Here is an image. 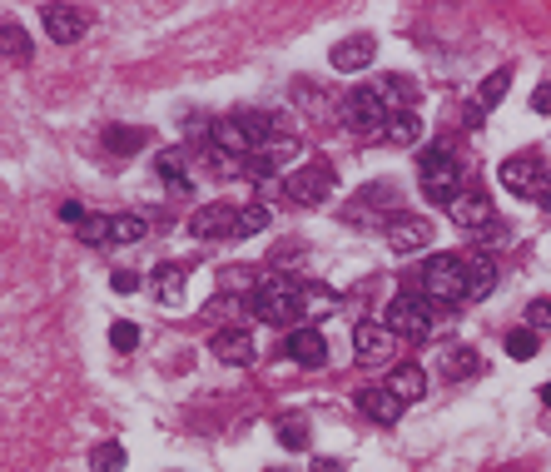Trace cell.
<instances>
[{
  "label": "cell",
  "instance_id": "6da1fadb",
  "mask_svg": "<svg viewBox=\"0 0 551 472\" xmlns=\"http://www.w3.org/2000/svg\"><path fill=\"white\" fill-rule=\"evenodd\" d=\"M249 309L259 314V323L283 328V323L303 318V284H298V279H283V274H274V279H264V284L254 289Z\"/></svg>",
  "mask_w": 551,
  "mask_h": 472
},
{
  "label": "cell",
  "instance_id": "7a4b0ae2",
  "mask_svg": "<svg viewBox=\"0 0 551 472\" xmlns=\"http://www.w3.org/2000/svg\"><path fill=\"white\" fill-rule=\"evenodd\" d=\"M417 179H422V194L432 199V204H452L467 184H462V164L452 150H427V155H417Z\"/></svg>",
  "mask_w": 551,
  "mask_h": 472
},
{
  "label": "cell",
  "instance_id": "3957f363",
  "mask_svg": "<svg viewBox=\"0 0 551 472\" xmlns=\"http://www.w3.org/2000/svg\"><path fill=\"white\" fill-rule=\"evenodd\" d=\"M333 189H338V174H333V164H328V159H313V164L293 169V174H288V184H283V194H288L298 209H318V204H328V199H333Z\"/></svg>",
  "mask_w": 551,
  "mask_h": 472
},
{
  "label": "cell",
  "instance_id": "277c9868",
  "mask_svg": "<svg viewBox=\"0 0 551 472\" xmlns=\"http://www.w3.org/2000/svg\"><path fill=\"white\" fill-rule=\"evenodd\" d=\"M437 328V304L427 299V294H398L393 304H388V333L393 338H427Z\"/></svg>",
  "mask_w": 551,
  "mask_h": 472
},
{
  "label": "cell",
  "instance_id": "5b68a950",
  "mask_svg": "<svg viewBox=\"0 0 551 472\" xmlns=\"http://www.w3.org/2000/svg\"><path fill=\"white\" fill-rule=\"evenodd\" d=\"M497 174H502V184H507L512 194H527V199H547L551 194V164L542 155H532V150L502 159Z\"/></svg>",
  "mask_w": 551,
  "mask_h": 472
},
{
  "label": "cell",
  "instance_id": "8992f818",
  "mask_svg": "<svg viewBox=\"0 0 551 472\" xmlns=\"http://www.w3.org/2000/svg\"><path fill=\"white\" fill-rule=\"evenodd\" d=\"M388 120H393V110L383 105V95L373 85H363V90H353L343 100V130L348 135H383Z\"/></svg>",
  "mask_w": 551,
  "mask_h": 472
},
{
  "label": "cell",
  "instance_id": "52a82bcc",
  "mask_svg": "<svg viewBox=\"0 0 551 472\" xmlns=\"http://www.w3.org/2000/svg\"><path fill=\"white\" fill-rule=\"evenodd\" d=\"M422 289L432 304H457L462 299V254H432L422 264Z\"/></svg>",
  "mask_w": 551,
  "mask_h": 472
},
{
  "label": "cell",
  "instance_id": "ba28073f",
  "mask_svg": "<svg viewBox=\"0 0 551 472\" xmlns=\"http://www.w3.org/2000/svg\"><path fill=\"white\" fill-rule=\"evenodd\" d=\"M189 234L194 239H244V209L234 204H204L189 214Z\"/></svg>",
  "mask_w": 551,
  "mask_h": 472
},
{
  "label": "cell",
  "instance_id": "9c48e42d",
  "mask_svg": "<svg viewBox=\"0 0 551 472\" xmlns=\"http://www.w3.org/2000/svg\"><path fill=\"white\" fill-rule=\"evenodd\" d=\"M447 214H452V224L467 229V234H492V229H497V209H492V199H487L477 184L462 189V194L447 204Z\"/></svg>",
  "mask_w": 551,
  "mask_h": 472
},
{
  "label": "cell",
  "instance_id": "30bf717a",
  "mask_svg": "<svg viewBox=\"0 0 551 472\" xmlns=\"http://www.w3.org/2000/svg\"><path fill=\"white\" fill-rule=\"evenodd\" d=\"M45 35L55 40V45H75V40H85V30L95 25V10L90 5H45Z\"/></svg>",
  "mask_w": 551,
  "mask_h": 472
},
{
  "label": "cell",
  "instance_id": "8fae6325",
  "mask_svg": "<svg viewBox=\"0 0 551 472\" xmlns=\"http://www.w3.org/2000/svg\"><path fill=\"white\" fill-rule=\"evenodd\" d=\"M293 155H298V140L278 135V140L259 145L254 155L244 159V179H259V184H269V179H274L278 169H288V164H293Z\"/></svg>",
  "mask_w": 551,
  "mask_h": 472
},
{
  "label": "cell",
  "instance_id": "7c38bea8",
  "mask_svg": "<svg viewBox=\"0 0 551 472\" xmlns=\"http://www.w3.org/2000/svg\"><path fill=\"white\" fill-rule=\"evenodd\" d=\"M388 244H393V254L427 249L432 244V219H422V214H393L388 219Z\"/></svg>",
  "mask_w": 551,
  "mask_h": 472
},
{
  "label": "cell",
  "instance_id": "4fadbf2b",
  "mask_svg": "<svg viewBox=\"0 0 551 472\" xmlns=\"http://www.w3.org/2000/svg\"><path fill=\"white\" fill-rule=\"evenodd\" d=\"M328 60H333V70L358 75V70H368V65L378 60V40H373V35H348V40H338V45L328 50Z\"/></svg>",
  "mask_w": 551,
  "mask_h": 472
},
{
  "label": "cell",
  "instance_id": "5bb4252c",
  "mask_svg": "<svg viewBox=\"0 0 551 472\" xmlns=\"http://www.w3.org/2000/svg\"><path fill=\"white\" fill-rule=\"evenodd\" d=\"M214 358H219V363H234V368H249V363L259 358L254 333L239 328V323H234V328H219V333H214Z\"/></svg>",
  "mask_w": 551,
  "mask_h": 472
},
{
  "label": "cell",
  "instance_id": "9a60e30c",
  "mask_svg": "<svg viewBox=\"0 0 551 472\" xmlns=\"http://www.w3.org/2000/svg\"><path fill=\"white\" fill-rule=\"evenodd\" d=\"M353 348H358V363H368V368L388 363V358H393V333H388V323H358V328H353Z\"/></svg>",
  "mask_w": 551,
  "mask_h": 472
},
{
  "label": "cell",
  "instance_id": "2e32d148",
  "mask_svg": "<svg viewBox=\"0 0 551 472\" xmlns=\"http://www.w3.org/2000/svg\"><path fill=\"white\" fill-rule=\"evenodd\" d=\"M497 289V264L487 254H462V299H487Z\"/></svg>",
  "mask_w": 551,
  "mask_h": 472
},
{
  "label": "cell",
  "instance_id": "e0dca14e",
  "mask_svg": "<svg viewBox=\"0 0 551 472\" xmlns=\"http://www.w3.org/2000/svg\"><path fill=\"white\" fill-rule=\"evenodd\" d=\"M288 358H293L298 368H323V363H328V338H323L318 328H293V333H288Z\"/></svg>",
  "mask_w": 551,
  "mask_h": 472
},
{
  "label": "cell",
  "instance_id": "ac0fdd59",
  "mask_svg": "<svg viewBox=\"0 0 551 472\" xmlns=\"http://www.w3.org/2000/svg\"><path fill=\"white\" fill-rule=\"evenodd\" d=\"M358 413L373 418V423H383V428H393V423L403 418V403H398L388 388H363V393H358Z\"/></svg>",
  "mask_w": 551,
  "mask_h": 472
},
{
  "label": "cell",
  "instance_id": "d6986e66",
  "mask_svg": "<svg viewBox=\"0 0 551 472\" xmlns=\"http://www.w3.org/2000/svg\"><path fill=\"white\" fill-rule=\"evenodd\" d=\"M383 388L408 408V403H422V398H427V373H422L417 363H403V368H393V378H388Z\"/></svg>",
  "mask_w": 551,
  "mask_h": 472
},
{
  "label": "cell",
  "instance_id": "ffe728a7",
  "mask_svg": "<svg viewBox=\"0 0 551 472\" xmlns=\"http://www.w3.org/2000/svg\"><path fill=\"white\" fill-rule=\"evenodd\" d=\"M482 363H477V348H467V343H447L442 348V358H437V373L447 378V383H462V378H472Z\"/></svg>",
  "mask_w": 551,
  "mask_h": 472
},
{
  "label": "cell",
  "instance_id": "44dd1931",
  "mask_svg": "<svg viewBox=\"0 0 551 472\" xmlns=\"http://www.w3.org/2000/svg\"><path fill=\"white\" fill-rule=\"evenodd\" d=\"M154 169H159V179H164L169 194H189V189H194V174H189V164H184V150H159V155H154Z\"/></svg>",
  "mask_w": 551,
  "mask_h": 472
},
{
  "label": "cell",
  "instance_id": "7402d4cb",
  "mask_svg": "<svg viewBox=\"0 0 551 472\" xmlns=\"http://www.w3.org/2000/svg\"><path fill=\"white\" fill-rule=\"evenodd\" d=\"M398 199H403V189H398L393 179H373V184L358 194V209H353V214H358V219H373V209H393V214H398Z\"/></svg>",
  "mask_w": 551,
  "mask_h": 472
},
{
  "label": "cell",
  "instance_id": "603a6c76",
  "mask_svg": "<svg viewBox=\"0 0 551 472\" xmlns=\"http://www.w3.org/2000/svg\"><path fill=\"white\" fill-rule=\"evenodd\" d=\"M149 289H154V299L164 309H179L184 304V264H159L154 279H149Z\"/></svg>",
  "mask_w": 551,
  "mask_h": 472
},
{
  "label": "cell",
  "instance_id": "cb8c5ba5",
  "mask_svg": "<svg viewBox=\"0 0 551 472\" xmlns=\"http://www.w3.org/2000/svg\"><path fill=\"white\" fill-rule=\"evenodd\" d=\"M0 55H5L10 65H30V60H35V40H30L15 20H5V25H0Z\"/></svg>",
  "mask_w": 551,
  "mask_h": 472
},
{
  "label": "cell",
  "instance_id": "d4e9b609",
  "mask_svg": "<svg viewBox=\"0 0 551 472\" xmlns=\"http://www.w3.org/2000/svg\"><path fill=\"white\" fill-rule=\"evenodd\" d=\"M333 314H338V294L328 284H303V318H308V328L318 318H333Z\"/></svg>",
  "mask_w": 551,
  "mask_h": 472
},
{
  "label": "cell",
  "instance_id": "484cf974",
  "mask_svg": "<svg viewBox=\"0 0 551 472\" xmlns=\"http://www.w3.org/2000/svg\"><path fill=\"white\" fill-rule=\"evenodd\" d=\"M373 90L383 95V105H388L393 115H403V110H408V105L417 100V85L408 80V75H388V80H378Z\"/></svg>",
  "mask_w": 551,
  "mask_h": 472
},
{
  "label": "cell",
  "instance_id": "4316f807",
  "mask_svg": "<svg viewBox=\"0 0 551 472\" xmlns=\"http://www.w3.org/2000/svg\"><path fill=\"white\" fill-rule=\"evenodd\" d=\"M149 145V135L144 130H135V125H115V130H105V150L115 159H130V155H139Z\"/></svg>",
  "mask_w": 551,
  "mask_h": 472
},
{
  "label": "cell",
  "instance_id": "83f0119b",
  "mask_svg": "<svg viewBox=\"0 0 551 472\" xmlns=\"http://www.w3.org/2000/svg\"><path fill=\"white\" fill-rule=\"evenodd\" d=\"M417 135H422V120H417L413 110H403V115H393V120L383 125V140H388V145H417Z\"/></svg>",
  "mask_w": 551,
  "mask_h": 472
},
{
  "label": "cell",
  "instance_id": "f1b7e54d",
  "mask_svg": "<svg viewBox=\"0 0 551 472\" xmlns=\"http://www.w3.org/2000/svg\"><path fill=\"white\" fill-rule=\"evenodd\" d=\"M239 125H244V135H249V145L259 150V145H269L274 140V130H278V120L274 115H264V110H244L239 115Z\"/></svg>",
  "mask_w": 551,
  "mask_h": 472
},
{
  "label": "cell",
  "instance_id": "f546056e",
  "mask_svg": "<svg viewBox=\"0 0 551 472\" xmlns=\"http://www.w3.org/2000/svg\"><path fill=\"white\" fill-rule=\"evenodd\" d=\"M204 169H209L214 179H239V174H244V159L219 150V145H204Z\"/></svg>",
  "mask_w": 551,
  "mask_h": 472
},
{
  "label": "cell",
  "instance_id": "4dcf8cb0",
  "mask_svg": "<svg viewBox=\"0 0 551 472\" xmlns=\"http://www.w3.org/2000/svg\"><path fill=\"white\" fill-rule=\"evenodd\" d=\"M512 90V70H492L487 80H482V90H477V105L482 110H492V105H502V95Z\"/></svg>",
  "mask_w": 551,
  "mask_h": 472
},
{
  "label": "cell",
  "instance_id": "1f68e13d",
  "mask_svg": "<svg viewBox=\"0 0 551 472\" xmlns=\"http://www.w3.org/2000/svg\"><path fill=\"white\" fill-rule=\"evenodd\" d=\"M278 443H283L288 453H303V448H308V423H303L298 413H288V418L278 423Z\"/></svg>",
  "mask_w": 551,
  "mask_h": 472
},
{
  "label": "cell",
  "instance_id": "d6a6232c",
  "mask_svg": "<svg viewBox=\"0 0 551 472\" xmlns=\"http://www.w3.org/2000/svg\"><path fill=\"white\" fill-rule=\"evenodd\" d=\"M125 448L120 443H100L95 453H90V472H125Z\"/></svg>",
  "mask_w": 551,
  "mask_h": 472
},
{
  "label": "cell",
  "instance_id": "836d02e7",
  "mask_svg": "<svg viewBox=\"0 0 551 472\" xmlns=\"http://www.w3.org/2000/svg\"><path fill=\"white\" fill-rule=\"evenodd\" d=\"M85 244H105L110 234H115V214H85V224L75 229Z\"/></svg>",
  "mask_w": 551,
  "mask_h": 472
},
{
  "label": "cell",
  "instance_id": "e575fe53",
  "mask_svg": "<svg viewBox=\"0 0 551 472\" xmlns=\"http://www.w3.org/2000/svg\"><path fill=\"white\" fill-rule=\"evenodd\" d=\"M537 348H542V338H537L532 328H517V333H507V353H512L517 363H527V358H537Z\"/></svg>",
  "mask_w": 551,
  "mask_h": 472
},
{
  "label": "cell",
  "instance_id": "d590c367",
  "mask_svg": "<svg viewBox=\"0 0 551 472\" xmlns=\"http://www.w3.org/2000/svg\"><path fill=\"white\" fill-rule=\"evenodd\" d=\"M144 234H149V224L139 214H115V234H110L115 244H139Z\"/></svg>",
  "mask_w": 551,
  "mask_h": 472
},
{
  "label": "cell",
  "instance_id": "8d00e7d4",
  "mask_svg": "<svg viewBox=\"0 0 551 472\" xmlns=\"http://www.w3.org/2000/svg\"><path fill=\"white\" fill-rule=\"evenodd\" d=\"M110 348L135 353V348H139V328H135V323H125V318H120V323H110Z\"/></svg>",
  "mask_w": 551,
  "mask_h": 472
},
{
  "label": "cell",
  "instance_id": "74e56055",
  "mask_svg": "<svg viewBox=\"0 0 551 472\" xmlns=\"http://www.w3.org/2000/svg\"><path fill=\"white\" fill-rule=\"evenodd\" d=\"M527 328L542 338V333H551V299H532L527 304Z\"/></svg>",
  "mask_w": 551,
  "mask_h": 472
},
{
  "label": "cell",
  "instance_id": "f35d334b",
  "mask_svg": "<svg viewBox=\"0 0 551 472\" xmlns=\"http://www.w3.org/2000/svg\"><path fill=\"white\" fill-rule=\"evenodd\" d=\"M249 274H254V269H219V289H224V294H229V289L239 294V289H249Z\"/></svg>",
  "mask_w": 551,
  "mask_h": 472
},
{
  "label": "cell",
  "instance_id": "ab89813d",
  "mask_svg": "<svg viewBox=\"0 0 551 472\" xmlns=\"http://www.w3.org/2000/svg\"><path fill=\"white\" fill-rule=\"evenodd\" d=\"M110 289H115V294H135L139 279L130 274V269H115V274H110Z\"/></svg>",
  "mask_w": 551,
  "mask_h": 472
},
{
  "label": "cell",
  "instance_id": "60d3db41",
  "mask_svg": "<svg viewBox=\"0 0 551 472\" xmlns=\"http://www.w3.org/2000/svg\"><path fill=\"white\" fill-rule=\"evenodd\" d=\"M532 115H551V80H542L532 90Z\"/></svg>",
  "mask_w": 551,
  "mask_h": 472
},
{
  "label": "cell",
  "instance_id": "b9f144b4",
  "mask_svg": "<svg viewBox=\"0 0 551 472\" xmlns=\"http://www.w3.org/2000/svg\"><path fill=\"white\" fill-rule=\"evenodd\" d=\"M60 219H65V224H75V229H80V224H85V209H80V204H75V199H70V204H60Z\"/></svg>",
  "mask_w": 551,
  "mask_h": 472
},
{
  "label": "cell",
  "instance_id": "7bdbcfd3",
  "mask_svg": "<svg viewBox=\"0 0 551 472\" xmlns=\"http://www.w3.org/2000/svg\"><path fill=\"white\" fill-rule=\"evenodd\" d=\"M313 472H343V468H338L333 458H318V463H313Z\"/></svg>",
  "mask_w": 551,
  "mask_h": 472
},
{
  "label": "cell",
  "instance_id": "ee69618b",
  "mask_svg": "<svg viewBox=\"0 0 551 472\" xmlns=\"http://www.w3.org/2000/svg\"><path fill=\"white\" fill-rule=\"evenodd\" d=\"M542 403H547V408H551V383H542Z\"/></svg>",
  "mask_w": 551,
  "mask_h": 472
},
{
  "label": "cell",
  "instance_id": "f6af8a7d",
  "mask_svg": "<svg viewBox=\"0 0 551 472\" xmlns=\"http://www.w3.org/2000/svg\"><path fill=\"white\" fill-rule=\"evenodd\" d=\"M542 209H551V194H547V199H542Z\"/></svg>",
  "mask_w": 551,
  "mask_h": 472
},
{
  "label": "cell",
  "instance_id": "bcb514c9",
  "mask_svg": "<svg viewBox=\"0 0 551 472\" xmlns=\"http://www.w3.org/2000/svg\"><path fill=\"white\" fill-rule=\"evenodd\" d=\"M274 472H283V468H274Z\"/></svg>",
  "mask_w": 551,
  "mask_h": 472
},
{
  "label": "cell",
  "instance_id": "7dc6e473",
  "mask_svg": "<svg viewBox=\"0 0 551 472\" xmlns=\"http://www.w3.org/2000/svg\"><path fill=\"white\" fill-rule=\"evenodd\" d=\"M502 472H507V468H502Z\"/></svg>",
  "mask_w": 551,
  "mask_h": 472
}]
</instances>
